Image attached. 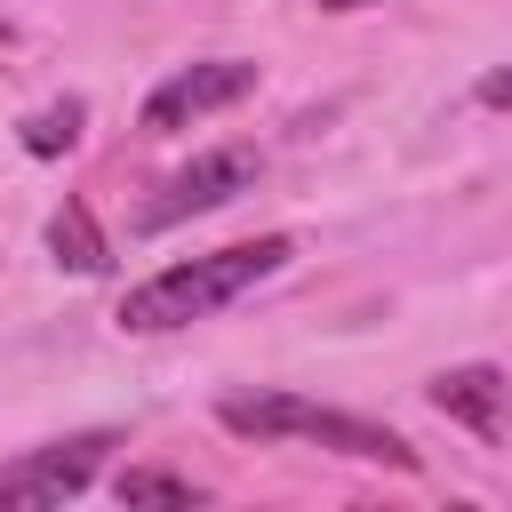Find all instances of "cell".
<instances>
[{"label":"cell","instance_id":"cell-2","mask_svg":"<svg viewBox=\"0 0 512 512\" xmlns=\"http://www.w3.org/2000/svg\"><path fill=\"white\" fill-rule=\"evenodd\" d=\"M216 424L240 432V440H320V448H336V456L416 472V448H408L392 424H368V416H352V408H320V400H296V392H224V400H216Z\"/></svg>","mask_w":512,"mask_h":512},{"label":"cell","instance_id":"cell-10","mask_svg":"<svg viewBox=\"0 0 512 512\" xmlns=\"http://www.w3.org/2000/svg\"><path fill=\"white\" fill-rule=\"evenodd\" d=\"M480 104H496V112H512V64H496V72H480Z\"/></svg>","mask_w":512,"mask_h":512},{"label":"cell","instance_id":"cell-12","mask_svg":"<svg viewBox=\"0 0 512 512\" xmlns=\"http://www.w3.org/2000/svg\"><path fill=\"white\" fill-rule=\"evenodd\" d=\"M0 40H8V24H0Z\"/></svg>","mask_w":512,"mask_h":512},{"label":"cell","instance_id":"cell-8","mask_svg":"<svg viewBox=\"0 0 512 512\" xmlns=\"http://www.w3.org/2000/svg\"><path fill=\"white\" fill-rule=\"evenodd\" d=\"M80 120H88V104H80V96H64V104L32 112V120H24V152H32V160H56V152H72V144H80Z\"/></svg>","mask_w":512,"mask_h":512},{"label":"cell","instance_id":"cell-6","mask_svg":"<svg viewBox=\"0 0 512 512\" xmlns=\"http://www.w3.org/2000/svg\"><path fill=\"white\" fill-rule=\"evenodd\" d=\"M504 400H512V384H504V368H488V360H464V368H440V376H432V408H440L448 424L480 432V440L504 432Z\"/></svg>","mask_w":512,"mask_h":512},{"label":"cell","instance_id":"cell-9","mask_svg":"<svg viewBox=\"0 0 512 512\" xmlns=\"http://www.w3.org/2000/svg\"><path fill=\"white\" fill-rule=\"evenodd\" d=\"M112 496H120V504H200V488H192L184 472H152V464L120 472V480H112Z\"/></svg>","mask_w":512,"mask_h":512},{"label":"cell","instance_id":"cell-4","mask_svg":"<svg viewBox=\"0 0 512 512\" xmlns=\"http://www.w3.org/2000/svg\"><path fill=\"white\" fill-rule=\"evenodd\" d=\"M104 448H112V432H64V440H48V448H32V456L0 464V512H24V504H64V496H80V488L96 480Z\"/></svg>","mask_w":512,"mask_h":512},{"label":"cell","instance_id":"cell-3","mask_svg":"<svg viewBox=\"0 0 512 512\" xmlns=\"http://www.w3.org/2000/svg\"><path fill=\"white\" fill-rule=\"evenodd\" d=\"M248 184H256V152H248V144H216V152H200L192 168H176V176L144 200L136 232H168V224H184V216H208V208L240 200Z\"/></svg>","mask_w":512,"mask_h":512},{"label":"cell","instance_id":"cell-7","mask_svg":"<svg viewBox=\"0 0 512 512\" xmlns=\"http://www.w3.org/2000/svg\"><path fill=\"white\" fill-rule=\"evenodd\" d=\"M48 248H56V264H64V272H104V264H112V248H104V232H96L88 200H64V208L48 216Z\"/></svg>","mask_w":512,"mask_h":512},{"label":"cell","instance_id":"cell-5","mask_svg":"<svg viewBox=\"0 0 512 512\" xmlns=\"http://www.w3.org/2000/svg\"><path fill=\"white\" fill-rule=\"evenodd\" d=\"M248 88H256V64H248V56L184 64V72H168V80L144 96V128H152V136H176V128H192V120H208V112L240 104Z\"/></svg>","mask_w":512,"mask_h":512},{"label":"cell","instance_id":"cell-1","mask_svg":"<svg viewBox=\"0 0 512 512\" xmlns=\"http://www.w3.org/2000/svg\"><path fill=\"white\" fill-rule=\"evenodd\" d=\"M288 256H296V240H288V232H264V240H240V248H216V256L168 264V272H152L144 288H128L120 328H128V336H168V328H192V320H208L216 304H232V296H248L256 280H272Z\"/></svg>","mask_w":512,"mask_h":512},{"label":"cell","instance_id":"cell-11","mask_svg":"<svg viewBox=\"0 0 512 512\" xmlns=\"http://www.w3.org/2000/svg\"><path fill=\"white\" fill-rule=\"evenodd\" d=\"M320 8H368V0H320Z\"/></svg>","mask_w":512,"mask_h":512}]
</instances>
